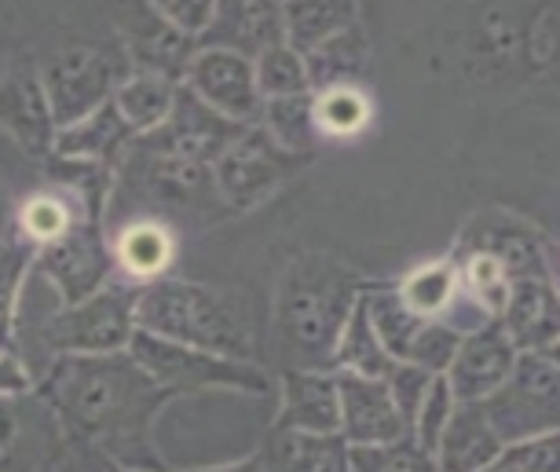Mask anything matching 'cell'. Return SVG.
Instances as JSON below:
<instances>
[{
    "mask_svg": "<svg viewBox=\"0 0 560 472\" xmlns=\"http://www.w3.org/2000/svg\"><path fill=\"white\" fill-rule=\"evenodd\" d=\"M480 406L505 447L560 433V366L542 352H521L505 385Z\"/></svg>",
    "mask_w": 560,
    "mask_h": 472,
    "instance_id": "obj_7",
    "label": "cell"
},
{
    "mask_svg": "<svg viewBox=\"0 0 560 472\" xmlns=\"http://www.w3.org/2000/svg\"><path fill=\"white\" fill-rule=\"evenodd\" d=\"M308 78H312V92H326V88H359L370 73V62H374V48H370V37L363 34V26H348L345 34L330 37L326 45L308 51Z\"/></svg>",
    "mask_w": 560,
    "mask_h": 472,
    "instance_id": "obj_25",
    "label": "cell"
},
{
    "mask_svg": "<svg viewBox=\"0 0 560 472\" xmlns=\"http://www.w3.org/2000/svg\"><path fill=\"white\" fill-rule=\"evenodd\" d=\"M168 472H264L257 455L253 458H242V461H231V465H209V469H168Z\"/></svg>",
    "mask_w": 560,
    "mask_h": 472,
    "instance_id": "obj_44",
    "label": "cell"
},
{
    "mask_svg": "<svg viewBox=\"0 0 560 472\" xmlns=\"http://www.w3.org/2000/svg\"><path fill=\"white\" fill-rule=\"evenodd\" d=\"M308 157L282 151L264 125L242 129L213 165V187L228 213H253L298 176Z\"/></svg>",
    "mask_w": 560,
    "mask_h": 472,
    "instance_id": "obj_8",
    "label": "cell"
},
{
    "mask_svg": "<svg viewBox=\"0 0 560 472\" xmlns=\"http://www.w3.org/2000/svg\"><path fill=\"white\" fill-rule=\"evenodd\" d=\"M385 381H388V392H393V400L399 406V414H404V422L410 428V436H415L418 411H421V403H425V396H429V388L436 377H432L429 370H421V366H415V363H396Z\"/></svg>",
    "mask_w": 560,
    "mask_h": 472,
    "instance_id": "obj_40",
    "label": "cell"
},
{
    "mask_svg": "<svg viewBox=\"0 0 560 472\" xmlns=\"http://www.w3.org/2000/svg\"><path fill=\"white\" fill-rule=\"evenodd\" d=\"M502 327L513 338L516 352H549L560 341V286L553 275L516 279Z\"/></svg>",
    "mask_w": 560,
    "mask_h": 472,
    "instance_id": "obj_17",
    "label": "cell"
},
{
    "mask_svg": "<svg viewBox=\"0 0 560 472\" xmlns=\"http://www.w3.org/2000/svg\"><path fill=\"white\" fill-rule=\"evenodd\" d=\"M341 392V436L348 447H388L410 436L385 377L334 374Z\"/></svg>",
    "mask_w": 560,
    "mask_h": 472,
    "instance_id": "obj_14",
    "label": "cell"
},
{
    "mask_svg": "<svg viewBox=\"0 0 560 472\" xmlns=\"http://www.w3.org/2000/svg\"><path fill=\"white\" fill-rule=\"evenodd\" d=\"M154 8L176 34H184L187 40H195V45L213 30L217 12H220L217 0H158Z\"/></svg>",
    "mask_w": 560,
    "mask_h": 472,
    "instance_id": "obj_41",
    "label": "cell"
},
{
    "mask_svg": "<svg viewBox=\"0 0 560 472\" xmlns=\"http://www.w3.org/2000/svg\"><path fill=\"white\" fill-rule=\"evenodd\" d=\"M370 286L330 253L290 260L275 290V338L293 370H330L348 315Z\"/></svg>",
    "mask_w": 560,
    "mask_h": 472,
    "instance_id": "obj_2",
    "label": "cell"
},
{
    "mask_svg": "<svg viewBox=\"0 0 560 472\" xmlns=\"http://www.w3.org/2000/svg\"><path fill=\"white\" fill-rule=\"evenodd\" d=\"M34 271L51 282L59 304H81L107 290L118 264H114V246L107 243L103 216H81L67 235L37 249Z\"/></svg>",
    "mask_w": 560,
    "mask_h": 472,
    "instance_id": "obj_9",
    "label": "cell"
},
{
    "mask_svg": "<svg viewBox=\"0 0 560 472\" xmlns=\"http://www.w3.org/2000/svg\"><path fill=\"white\" fill-rule=\"evenodd\" d=\"M114 264L121 275H129L136 286H151L158 279H168V268L176 260L173 231L158 220H136L114 238Z\"/></svg>",
    "mask_w": 560,
    "mask_h": 472,
    "instance_id": "obj_23",
    "label": "cell"
},
{
    "mask_svg": "<svg viewBox=\"0 0 560 472\" xmlns=\"http://www.w3.org/2000/svg\"><path fill=\"white\" fill-rule=\"evenodd\" d=\"M393 366H396V359L385 352V344H382V338H377L374 322H370L366 300L359 297L355 311L348 315V322H345V330H341V341H337L330 374L388 377V374H393Z\"/></svg>",
    "mask_w": 560,
    "mask_h": 472,
    "instance_id": "obj_28",
    "label": "cell"
},
{
    "mask_svg": "<svg viewBox=\"0 0 560 472\" xmlns=\"http://www.w3.org/2000/svg\"><path fill=\"white\" fill-rule=\"evenodd\" d=\"M399 297L415 315L421 319H443L447 308L462 297V264L458 257H443L432 260V264L410 271V275L399 282Z\"/></svg>",
    "mask_w": 560,
    "mask_h": 472,
    "instance_id": "obj_29",
    "label": "cell"
},
{
    "mask_svg": "<svg viewBox=\"0 0 560 472\" xmlns=\"http://www.w3.org/2000/svg\"><path fill=\"white\" fill-rule=\"evenodd\" d=\"M359 23V8L352 0H293L282 4V26H287V45L308 56L330 37L345 34Z\"/></svg>",
    "mask_w": 560,
    "mask_h": 472,
    "instance_id": "obj_27",
    "label": "cell"
},
{
    "mask_svg": "<svg viewBox=\"0 0 560 472\" xmlns=\"http://www.w3.org/2000/svg\"><path fill=\"white\" fill-rule=\"evenodd\" d=\"M499 461L513 472H560V433L505 447Z\"/></svg>",
    "mask_w": 560,
    "mask_h": 472,
    "instance_id": "obj_42",
    "label": "cell"
},
{
    "mask_svg": "<svg viewBox=\"0 0 560 472\" xmlns=\"http://www.w3.org/2000/svg\"><path fill=\"white\" fill-rule=\"evenodd\" d=\"M37 249L23 238H12L0 249V349H19V308H23V286L34 271Z\"/></svg>",
    "mask_w": 560,
    "mask_h": 472,
    "instance_id": "obj_34",
    "label": "cell"
},
{
    "mask_svg": "<svg viewBox=\"0 0 560 472\" xmlns=\"http://www.w3.org/2000/svg\"><path fill=\"white\" fill-rule=\"evenodd\" d=\"M45 472H62V465H56V469H45Z\"/></svg>",
    "mask_w": 560,
    "mask_h": 472,
    "instance_id": "obj_48",
    "label": "cell"
},
{
    "mask_svg": "<svg viewBox=\"0 0 560 472\" xmlns=\"http://www.w3.org/2000/svg\"><path fill=\"white\" fill-rule=\"evenodd\" d=\"M264 472H352V447L341 433L315 436L271 428L257 450Z\"/></svg>",
    "mask_w": 560,
    "mask_h": 472,
    "instance_id": "obj_20",
    "label": "cell"
},
{
    "mask_svg": "<svg viewBox=\"0 0 560 472\" xmlns=\"http://www.w3.org/2000/svg\"><path fill=\"white\" fill-rule=\"evenodd\" d=\"M37 396L51 406L67 447L103 465L168 472L154 447V422L173 396L154 385L129 352L51 359Z\"/></svg>",
    "mask_w": 560,
    "mask_h": 472,
    "instance_id": "obj_1",
    "label": "cell"
},
{
    "mask_svg": "<svg viewBox=\"0 0 560 472\" xmlns=\"http://www.w3.org/2000/svg\"><path fill=\"white\" fill-rule=\"evenodd\" d=\"M465 253H488L505 268L510 282L549 275L546 243L535 235L524 220H513L505 213L480 216L477 224L465 231Z\"/></svg>",
    "mask_w": 560,
    "mask_h": 472,
    "instance_id": "obj_18",
    "label": "cell"
},
{
    "mask_svg": "<svg viewBox=\"0 0 560 472\" xmlns=\"http://www.w3.org/2000/svg\"><path fill=\"white\" fill-rule=\"evenodd\" d=\"M67 436L40 396L0 400V472H45L62 465Z\"/></svg>",
    "mask_w": 560,
    "mask_h": 472,
    "instance_id": "obj_11",
    "label": "cell"
},
{
    "mask_svg": "<svg viewBox=\"0 0 560 472\" xmlns=\"http://www.w3.org/2000/svg\"><path fill=\"white\" fill-rule=\"evenodd\" d=\"M505 444L494 436V428L480 403H458L454 417L436 447L440 472H483L502 458Z\"/></svg>",
    "mask_w": 560,
    "mask_h": 472,
    "instance_id": "obj_21",
    "label": "cell"
},
{
    "mask_svg": "<svg viewBox=\"0 0 560 472\" xmlns=\"http://www.w3.org/2000/svg\"><path fill=\"white\" fill-rule=\"evenodd\" d=\"M454 406H458V400H454L447 377H436L429 388V396H425V403H421V411H418V422H415V439H418L421 450L436 455L440 439H443V433H447V425L454 417Z\"/></svg>",
    "mask_w": 560,
    "mask_h": 472,
    "instance_id": "obj_39",
    "label": "cell"
},
{
    "mask_svg": "<svg viewBox=\"0 0 560 472\" xmlns=\"http://www.w3.org/2000/svg\"><path fill=\"white\" fill-rule=\"evenodd\" d=\"M279 392L282 400L275 428L315 436L341 433V392H337V377L330 370H293L287 366Z\"/></svg>",
    "mask_w": 560,
    "mask_h": 472,
    "instance_id": "obj_16",
    "label": "cell"
},
{
    "mask_svg": "<svg viewBox=\"0 0 560 472\" xmlns=\"http://www.w3.org/2000/svg\"><path fill=\"white\" fill-rule=\"evenodd\" d=\"M198 45L176 34L173 26L158 15L154 4H140L136 23L125 26V56L132 62V73H158L176 85H184L187 62L195 59Z\"/></svg>",
    "mask_w": 560,
    "mask_h": 472,
    "instance_id": "obj_19",
    "label": "cell"
},
{
    "mask_svg": "<svg viewBox=\"0 0 560 472\" xmlns=\"http://www.w3.org/2000/svg\"><path fill=\"white\" fill-rule=\"evenodd\" d=\"M374 118L363 88H326L315 92V129L323 135H359Z\"/></svg>",
    "mask_w": 560,
    "mask_h": 472,
    "instance_id": "obj_36",
    "label": "cell"
},
{
    "mask_svg": "<svg viewBox=\"0 0 560 472\" xmlns=\"http://www.w3.org/2000/svg\"><path fill=\"white\" fill-rule=\"evenodd\" d=\"M462 349V333L451 327V322L443 319H429L425 327H421V333L415 338V344H410V355L407 363L421 366V370H429L432 377H443L451 370L454 355H458Z\"/></svg>",
    "mask_w": 560,
    "mask_h": 472,
    "instance_id": "obj_38",
    "label": "cell"
},
{
    "mask_svg": "<svg viewBox=\"0 0 560 472\" xmlns=\"http://www.w3.org/2000/svg\"><path fill=\"white\" fill-rule=\"evenodd\" d=\"M136 290L110 282L81 304H59L37 327V344L48 363L62 355H118L136 338ZM45 363V366H48Z\"/></svg>",
    "mask_w": 560,
    "mask_h": 472,
    "instance_id": "obj_5",
    "label": "cell"
},
{
    "mask_svg": "<svg viewBox=\"0 0 560 472\" xmlns=\"http://www.w3.org/2000/svg\"><path fill=\"white\" fill-rule=\"evenodd\" d=\"M136 330L151 338L187 344L198 352L257 363V341L224 293L187 279H158L136 290Z\"/></svg>",
    "mask_w": 560,
    "mask_h": 472,
    "instance_id": "obj_3",
    "label": "cell"
},
{
    "mask_svg": "<svg viewBox=\"0 0 560 472\" xmlns=\"http://www.w3.org/2000/svg\"><path fill=\"white\" fill-rule=\"evenodd\" d=\"M37 392V377L19 349H0V400H23Z\"/></svg>",
    "mask_w": 560,
    "mask_h": 472,
    "instance_id": "obj_43",
    "label": "cell"
},
{
    "mask_svg": "<svg viewBox=\"0 0 560 472\" xmlns=\"http://www.w3.org/2000/svg\"><path fill=\"white\" fill-rule=\"evenodd\" d=\"M129 146H136V132L125 125V118L110 99L107 107L89 114L84 121L70 125V129H59L51 157H67V162H96V165H107V169H118V162L125 157Z\"/></svg>",
    "mask_w": 560,
    "mask_h": 472,
    "instance_id": "obj_22",
    "label": "cell"
},
{
    "mask_svg": "<svg viewBox=\"0 0 560 472\" xmlns=\"http://www.w3.org/2000/svg\"><path fill=\"white\" fill-rule=\"evenodd\" d=\"M542 355H549V359H553L557 366H560V341L553 344V349H549V352H542Z\"/></svg>",
    "mask_w": 560,
    "mask_h": 472,
    "instance_id": "obj_46",
    "label": "cell"
},
{
    "mask_svg": "<svg viewBox=\"0 0 560 472\" xmlns=\"http://www.w3.org/2000/svg\"><path fill=\"white\" fill-rule=\"evenodd\" d=\"M103 472H140V469H118V465H103Z\"/></svg>",
    "mask_w": 560,
    "mask_h": 472,
    "instance_id": "obj_47",
    "label": "cell"
},
{
    "mask_svg": "<svg viewBox=\"0 0 560 472\" xmlns=\"http://www.w3.org/2000/svg\"><path fill=\"white\" fill-rule=\"evenodd\" d=\"M184 88H191L209 110L220 114L231 125H260L264 99L253 78V59L238 56L228 48H198L195 59L187 62Z\"/></svg>",
    "mask_w": 560,
    "mask_h": 472,
    "instance_id": "obj_10",
    "label": "cell"
},
{
    "mask_svg": "<svg viewBox=\"0 0 560 472\" xmlns=\"http://www.w3.org/2000/svg\"><path fill=\"white\" fill-rule=\"evenodd\" d=\"M352 472H440L436 455L418 447L415 436H404L388 447H352Z\"/></svg>",
    "mask_w": 560,
    "mask_h": 472,
    "instance_id": "obj_37",
    "label": "cell"
},
{
    "mask_svg": "<svg viewBox=\"0 0 560 472\" xmlns=\"http://www.w3.org/2000/svg\"><path fill=\"white\" fill-rule=\"evenodd\" d=\"M12 224H15L12 205H8V194H4V187H0V249L12 243Z\"/></svg>",
    "mask_w": 560,
    "mask_h": 472,
    "instance_id": "obj_45",
    "label": "cell"
},
{
    "mask_svg": "<svg viewBox=\"0 0 560 472\" xmlns=\"http://www.w3.org/2000/svg\"><path fill=\"white\" fill-rule=\"evenodd\" d=\"M0 129L23 146L30 157L48 162L56 151V118H51L40 67L12 62L0 67Z\"/></svg>",
    "mask_w": 560,
    "mask_h": 472,
    "instance_id": "obj_13",
    "label": "cell"
},
{
    "mask_svg": "<svg viewBox=\"0 0 560 472\" xmlns=\"http://www.w3.org/2000/svg\"><path fill=\"white\" fill-rule=\"evenodd\" d=\"M81 216H92V213L73 194L70 198L56 191L34 194V198H26L23 209L15 213V238H23V243L34 249H45L56 243V238L67 235Z\"/></svg>",
    "mask_w": 560,
    "mask_h": 472,
    "instance_id": "obj_30",
    "label": "cell"
},
{
    "mask_svg": "<svg viewBox=\"0 0 560 472\" xmlns=\"http://www.w3.org/2000/svg\"><path fill=\"white\" fill-rule=\"evenodd\" d=\"M363 300H366L370 322H374V330H377V338H382L385 352L393 355L396 363H407L410 344H415V338H418L421 327H425L429 319H421V315L410 311L396 286H370L363 293Z\"/></svg>",
    "mask_w": 560,
    "mask_h": 472,
    "instance_id": "obj_31",
    "label": "cell"
},
{
    "mask_svg": "<svg viewBox=\"0 0 560 472\" xmlns=\"http://www.w3.org/2000/svg\"><path fill=\"white\" fill-rule=\"evenodd\" d=\"M516 344L505 333L499 319L483 322L480 330L465 333L462 349L454 355L451 370L443 374L458 403H483L491 392H499L505 385V377L513 374L516 366Z\"/></svg>",
    "mask_w": 560,
    "mask_h": 472,
    "instance_id": "obj_15",
    "label": "cell"
},
{
    "mask_svg": "<svg viewBox=\"0 0 560 472\" xmlns=\"http://www.w3.org/2000/svg\"><path fill=\"white\" fill-rule=\"evenodd\" d=\"M238 132H242V125L224 121L220 114L209 110L191 88L179 85L173 118H168L158 132L140 135L136 143H140L143 151L179 157V162H191V165H206V169H213L217 157L228 151L231 140H235Z\"/></svg>",
    "mask_w": 560,
    "mask_h": 472,
    "instance_id": "obj_12",
    "label": "cell"
},
{
    "mask_svg": "<svg viewBox=\"0 0 560 472\" xmlns=\"http://www.w3.org/2000/svg\"><path fill=\"white\" fill-rule=\"evenodd\" d=\"M260 125L264 132L271 135L282 151L298 154V157H308L315 154V96H298V99H271L264 103V114H260Z\"/></svg>",
    "mask_w": 560,
    "mask_h": 472,
    "instance_id": "obj_33",
    "label": "cell"
},
{
    "mask_svg": "<svg viewBox=\"0 0 560 472\" xmlns=\"http://www.w3.org/2000/svg\"><path fill=\"white\" fill-rule=\"evenodd\" d=\"M129 73V56L103 45H67L51 51L40 62V85H45L56 129H70L107 107Z\"/></svg>",
    "mask_w": 560,
    "mask_h": 472,
    "instance_id": "obj_6",
    "label": "cell"
},
{
    "mask_svg": "<svg viewBox=\"0 0 560 472\" xmlns=\"http://www.w3.org/2000/svg\"><path fill=\"white\" fill-rule=\"evenodd\" d=\"M458 264H462V293L465 297L477 304L483 315L502 319L505 304H510V290H513L505 268L488 253H465V257H458Z\"/></svg>",
    "mask_w": 560,
    "mask_h": 472,
    "instance_id": "obj_35",
    "label": "cell"
},
{
    "mask_svg": "<svg viewBox=\"0 0 560 472\" xmlns=\"http://www.w3.org/2000/svg\"><path fill=\"white\" fill-rule=\"evenodd\" d=\"M176 96H179L176 81L158 78V73H129L118 85V92H114V107H118L125 125H129L136 132V140H140V135L158 132L173 118Z\"/></svg>",
    "mask_w": 560,
    "mask_h": 472,
    "instance_id": "obj_26",
    "label": "cell"
},
{
    "mask_svg": "<svg viewBox=\"0 0 560 472\" xmlns=\"http://www.w3.org/2000/svg\"><path fill=\"white\" fill-rule=\"evenodd\" d=\"M253 78H257V92L264 103L271 99H298L315 96L308 78V59L290 45H275L253 59Z\"/></svg>",
    "mask_w": 560,
    "mask_h": 472,
    "instance_id": "obj_32",
    "label": "cell"
},
{
    "mask_svg": "<svg viewBox=\"0 0 560 472\" xmlns=\"http://www.w3.org/2000/svg\"><path fill=\"white\" fill-rule=\"evenodd\" d=\"M129 355L151 374L154 385H162L173 400L198 392H242V396H268L271 377L253 359H228V355L198 352L187 344H173L151 333H140L129 344Z\"/></svg>",
    "mask_w": 560,
    "mask_h": 472,
    "instance_id": "obj_4",
    "label": "cell"
},
{
    "mask_svg": "<svg viewBox=\"0 0 560 472\" xmlns=\"http://www.w3.org/2000/svg\"><path fill=\"white\" fill-rule=\"evenodd\" d=\"M224 30V37L206 48H228L246 59H257L260 51L287 45V26H282V4H220L217 23L209 34Z\"/></svg>",
    "mask_w": 560,
    "mask_h": 472,
    "instance_id": "obj_24",
    "label": "cell"
}]
</instances>
